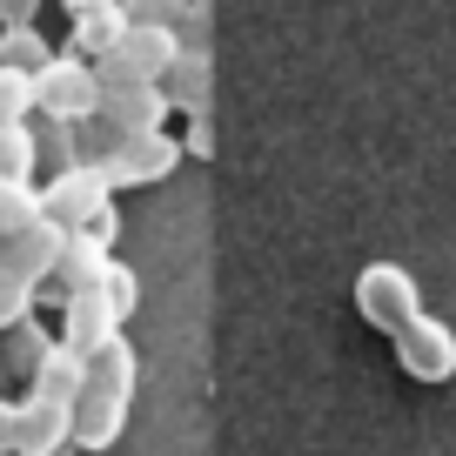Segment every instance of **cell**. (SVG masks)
Wrapping results in <instances>:
<instances>
[{
	"instance_id": "cell-1",
	"label": "cell",
	"mask_w": 456,
	"mask_h": 456,
	"mask_svg": "<svg viewBox=\"0 0 456 456\" xmlns=\"http://www.w3.org/2000/svg\"><path fill=\"white\" fill-rule=\"evenodd\" d=\"M134 342L128 336H108L94 356H81V396H74V450L101 456L114 450V436L128 429V410H134Z\"/></svg>"
},
{
	"instance_id": "cell-2",
	"label": "cell",
	"mask_w": 456,
	"mask_h": 456,
	"mask_svg": "<svg viewBox=\"0 0 456 456\" xmlns=\"http://www.w3.org/2000/svg\"><path fill=\"white\" fill-rule=\"evenodd\" d=\"M182 155H188V148L175 142L168 128H142V134H114V142L94 155V168H101V182L121 195V188H155V182H168V175L182 168Z\"/></svg>"
},
{
	"instance_id": "cell-3",
	"label": "cell",
	"mask_w": 456,
	"mask_h": 456,
	"mask_svg": "<svg viewBox=\"0 0 456 456\" xmlns=\"http://www.w3.org/2000/svg\"><path fill=\"white\" fill-rule=\"evenodd\" d=\"M101 101V74L87 54H54L47 68H34V114H54V121H87Z\"/></svg>"
},
{
	"instance_id": "cell-4",
	"label": "cell",
	"mask_w": 456,
	"mask_h": 456,
	"mask_svg": "<svg viewBox=\"0 0 456 456\" xmlns=\"http://www.w3.org/2000/svg\"><path fill=\"white\" fill-rule=\"evenodd\" d=\"M416 309H423V289H416V275L403 269V262H370V269L356 275V315L370 329L396 336Z\"/></svg>"
},
{
	"instance_id": "cell-5",
	"label": "cell",
	"mask_w": 456,
	"mask_h": 456,
	"mask_svg": "<svg viewBox=\"0 0 456 456\" xmlns=\"http://www.w3.org/2000/svg\"><path fill=\"white\" fill-rule=\"evenodd\" d=\"M175 54H182V34L175 28H142V20H128L121 41L94 61V74L101 81H161Z\"/></svg>"
},
{
	"instance_id": "cell-6",
	"label": "cell",
	"mask_w": 456,
	"mask_h": 456,
	"mask_svg": "<svg viewBox=\"0 0 456 456\" xmlns=\"http://www.w3.org/2000/svg\"><path fill=\"white\" fill-rule=\"evenodd\" d=\"M389 349H396V362H403L410 383H450V376H456V329L443 322V315L416 309L410 322L389 336Z\"/></svg>"
},
{
	"instance_id": "cell-7",
	"label": "cell",
	"mask_w": 456,
	"mask_h": 456,
	"mask_svg": "<svg viewBox=\"0 0 456 456\" xmlns=\"http://www.w3.org/2000/svg\"><path fill=\"white\" fill-rule=\"evenodd\" d=\"M74 443V396L34 389L14 403V456H61Z\"/></svg>"
},
{
	"instance_id": "cell-8",
	"label": "cell",
	"mask_w": 456,
	"mask_h": 456,
	"mask_svg": "<svg viewBox=\"0 0 456 456\" xmlns=\"http://www.w3.org/2000/svg\"><path fill=\"white\" fill-rule=\"evenodd\" d=\"M121 322H128V315L114 309V296L101 289V275H94V282H81L68 302H61V342H68L74 356H94L108 336H121Z\"/></svg>"
},
{
	"instance_id": "cell-9",
	"label": "cell",
	"mask_w": 456,
	"mask_h": 456,
	"mask_svg": "<svg viewBox=\"0 0 456 456\" xmlns=\"http://www.w3.org/2000/svg\"><path fill=\"white\" fill-rule=\"evenodd\" d=\"M34 195H41V215H47V222H61V228H81L87 215H94L101 201L114 195V188L101 182V168H94V161H74V168H54L41 188H34Z\"/></svg>"
},
{
	"instance_id": "cell-10",
	"label": "cell",
	"mask_w": 456,
	"mask_h": 456,
	"mask_svg": "<svg viewBox=\"0 0 456 456\" xmlns=\"http://www.w3.org/2000/svg\"><path fill=\"white\" fill-rule=\"evenodd\" d=\"M108 256H114L108 242H94V235H81V228H68V235H61V256H54V269L41 275V302H54V309H61V302H68L81 282H94Z\"/></svg>"
},
{
	"instance_id": "cell-11",
	"label": "cell",
	"mask_w": 456,
	"mask_h": 456,
	"mask_svg": "<svg viewBox=\"0 0 456 456\" xmlns=\"http://www.w3.org/2000/svg\"><path fill=\"white\" fill-rule=\"evenodd\" d=\"M161 94H168L175 114H208V94H215V61L208 47H182L161 74Z\"/></svg>"
},
{
	"instance_id": "cell-12",
	"label": "cell",
	"mask_w": 456,
	"mask_h": 456,
	"mask_svg": "<svg viewBox=\"0 0 456 456\" xmlns=\"http://www.w3.org/2000/svg\"><path fill=\"white\" fill-rule=\"evenodd\" d=\"M47 349H54V336H47L41 315H14V322L0 329V376H14V383H34V370L47 362Z\"/></svg>"
},
{
	"instance_id": "cell-13",
	"label": "cell",
	"mask_w": 456,
	"mask_h": 456,
	"mask_svg": "<svg viewBox=\"0 0 456 456\" xmlns=\"http://www.w3.org/2000/svg\"><path fill=\"white\" fill-rule=\"evenodd\" d=\"M121 28H128L121 0H108V7H81V14H68V47L87 54V61H101L114 41H121Z\"/></svg>"
},
{
	"instance_id": "cell-14",
	"label": "cell",
	"mask_w": 456,
	"mask_h": 456,
	"mask_svg": "<svg viewBox=\"0 0 456 456\" xmlns=\"http://www.w3.org/2000/svg\"><path fill=\"white\" fill-rule=\"evenodd\" d=\"M0 175L7 182H34L41 175V148H34V114L0 128Z\"/></svg>"
},
{
	"instance_id": "cell-15",
	"label": "cell",
	"mask_w": 456,
	"mask_h": 456,
	"mask_svg": "<svg viewBox=\"0 0 456 456\" xmlns=\"http://www.w3.org/2000/svg\"><path fill=\"white\" fill-rule=\"evenodd\" d=\"M0 61H7V68H47V61H54V47H47V34L34 28V20H7V28H0Z\"/></svg>"
},
{
	"instance_id": "cell-16",
	"label": "cell",
	"mask_w": 456,
	"mask_h": 456,
	"mask_svg": "<svg viewBox=\"0 0 456 456\" xmlns=\"http://www.w3.org/2000/svg\"><path fill=\"white\" fill-rule=\"evenodd\" d=\"M34 148H41V168H74L81 161V142H74V121H54V114H41L34 121Z\"/></svg>"
},
{
	"instance_id": "cell-17",
	"label": "cell",
	"mask_w": 456,
	"mask_h": 456,
	"mask_svg": "<svg viewBox=\"0 0 456 456\" xmlns=\"http://www.w3.org/2000/svg\"><path fill=\"white\" fill-rule=\"evenodd\" d=\"M34 302H41V275L14 269V262H0V329L14 322V315H28Z\"/></svg>"
},
{
	"instance_id": "cell-18",
	"label": "cell",
	"mask_w": 456,
	"mask_h": 456,
	"mask_svg": "<svg viewBox=\"0 0 456 456\" xmlns=\"http://www.w3.org/2000/svg\"><path fill=\"white\" fill-rule=\"evenodd\" d=\"M28 114H34V74L0 61V128H7V121H28Z\"/></svg>"
},
{
	"instance_id": "cell-19",
	"label": "cell",
	"mask_w": 456,
	"mask_h": 456,
	"mask_svg": "<svg viewBox=\"0 0 456 456\" xmlns=\"http://www.w3.org/2000/svg\"><path fill=\"white\" fill-rule=\"evenodd\" d=\"M41 215V195H34V182H7L0 175V235H14L20 222H34Z\"/></svg>"
},
{
	"instance_id": "cell-20",
	"label": "cell",
	"mask_w": 456,
	"mask_h": 456,
	"mask_svg": "<svg viewBox=\"0 0 456 456\" xmlns=\"http://www.w3.org/2000/svg\"><path fill=\"white\" fill-rule=\"evenodd\" d=\"M101 289H108V296H114V309H121V315H134V302H142V282H134V269H128V262H101Z\"/></svg>"
},
{
	"instance_id": "cell-21",
	"label": "cell",
	"mask_w": 456,
	"mask_h": 456,
	"mask_svg": "<svg viewBox=\"0 0 456 456\" xmlns=\"http://www.w3.org/2000/svg\"><path fill=\"white\" fill-rule=\"evenodd\" d=\"M121 14L142 20V28H182L188 0H121Z\"/></svg>"
},
{
	"instance_id": "cell-22",
	"label": "cell",
	"mask_w": 456,
	"mask_h": 456,
	"mask_svg": "<svg viewBox=\"0 0 456 456\" xmlns=\"http://www.w3.org/2000/svg\"><path fill=\"white\" fill-rule=\"evenodd\" d=\"M182 148L195 161H208L215 155V128H208V114H188V134H182Z\"/></svg>"
},
{
	"instance_id": "cell-23",
	"label": "cell",
	"mask_w": 456,
	"mask_h": 456,
	"mask_svg": "<svg viewBox=\"0 0 456 456\" xmlns=\"http://www.w3.org/2000/svg\"><path fill=\"white\" fill-rule=\"evenodd\" d=\"M41 14V0H0V28H7V20H34Z\"/></svg>"
},
{
	"instance_id": "cell-24",
	"label": "cell",
	"mask_w": 456,
	"mask_h": 456,
	"mask_svg": "<svg viewBox=\"0 0 456 456\" xmlns=\"http://www.w3.org/2000/svg\"><path fill=\"white\" fill-rule=\"evenodd\" d=\"M0 456H14V403L0 396Z\"/></svg>"
},
{
	"instance_id": "cell-25",
	"label": "cell",
	"mask_w": 456,
	"mask_h": 456,
	"mask_svg": "<svg viewBox=\"0 0 456 456\" xmlns=\"http://www.w3.org/2000/svg\"><path fill=\"white\" fill-rule=\"evenodd\" d=\"M61 7H68V14H81V7H108V0H61Z\"/></svg>"
}]
</instances>
